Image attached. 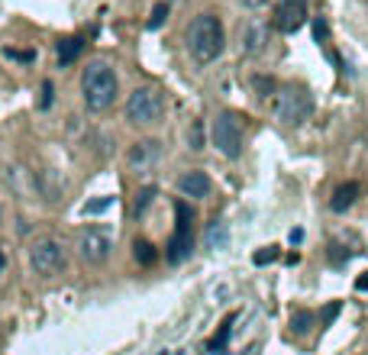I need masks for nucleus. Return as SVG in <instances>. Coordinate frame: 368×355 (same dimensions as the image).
<instances>
[{"mask_svg": "<svg viewBox=\"0 0 368 355\" xmlns=\"http://www.w3.org/2000/svg\"><path fill=\"white\" fill-rule=\"evenodd\" d=\"M113 200L110 197H100V200H91V204H85V213H104L107 207H110Z\"/></svg>", "mask_w": 368, "mask_h": 355, "instance_id": "obj_26", "label": "nucleus"}, {"mask_svg": "<svg viewBox=\"0 0 368 355\" xmlns=\"http://www.w3.org/2000/svg\"><path fill=\"white\" fill-rule=\"evenodd\" d=\"M255 87L262 91V94H259V97H268V94H272V91H274V81H272V78H255Z\"/></svg>", "mask_w": 368, "mask_h": 355, "instance_id": "obj_27", "label": "nucleus"}, {"mask_svg": "<svg viewBox=\"0 0 368 355\" xmlns=\"http://www.w3.org/2000/svg\"><path fill=\"white\" fill-rule=\"evenodd\" d=\"M155 200V188H142L139 191V200H136V217H142L146 213V207Z\"/></svg>", "mask_w": 368, "mask_h": 355, "instance_id": "obj_21", "label": "nucleus"}, {"mask_svg": "<svg viewBox=\"0 0 368 355\" xmlns=\"http://www.w3.org/2000/svg\"><path fill=\"white\" fill-rule=\"evenodd\" d=\"M314 39L320 42V45H326V42H329V26H326L323 17H316V20H314Z\"/></svg>", "mask_w": 368, "mask_h": 355, "instance_id": "obj_22", "label": "nucleus"}, {"mask_svg": "<svg viewBox=\"0 0 368 355\" xmlns=\"http://www.w3.org/2000/svg\"><path fill=\"white\" fill-rule=\"evenodd\" d=\"M133 255H136L139 265H152V261H155V246L149 239H136L133 242Z\"/></svg>", "mask_w": 368, "mask_h": 355, "instance_id": "obj_17", "label": "nucleus"}, {"mask_svg": "<svg viewBox=\"0 0 368 355\" xmlns=\"http://www.w3.org/2000/svg\"><path fill=\"white\" fill-rule=\"evenodd\" d=\"M52 100H55V87H52V81H43V97H39V110L52 107Z\"/></svg>", "mask_w": 368, "mask_h": 355, "instance_id": "obj_25", "label": "nucleus"}, {"mask_svg": "<svg viewBox=\"0 0 368 355\" xmlns=\"http://www.w3.org/2000/svg\"><path fill=\"white\" fill-rule=\"evenodd\" d=\"M165 116V97L155 87H136L127 100V120L136 126H155Z\"/></svg>", "mask_w": 368, "mask_h": 355, "instance_id": "obj_4", "label": "nucleus"}, {"mask_svg": "<svg viewBox=\"0 0 368 355\" xmlns=\"http://www.w3.org/2000/svg\"><path fill=\"white\" fill-rule=\"evenodd\" d=\"M204 242H207V249H223V246L230 242L226 223H223V219H213V223H210V230H207V236H204Z\"/></svg>", "mask_w": 368, "mask_h": 355, "instance_id": "obj_15", "label": "nucleus"}, {"mask_svg": "<svg viewBox=\"0 0 368 355\" xmlns=\"http://www.w3.org/2000/svg\"><path fill=\"white\" fill-rule=\"evenodd\" d=\"M81 94H85L87 110L94 114H104L110 110L120 94V81H116V72L107 62H91L81 72Z\"/></svg>", "mask_w": 368, "mask_h": 355, "instance_id": "obj_2", "label": "nucleus"}, {"mask_svg": "<svg viewBox=\"0 0 368 355\" xmlns=\"http://www.w3.org/2000/svg\"><path fill=\"white\" fill-rule=\"evenodd\" d=\"M169 20V3H155V7H152V17H149V30H158V26H162V23Z\"/></svg>", "mask_w": 368, "mask_h": 355, "instance_id": "obj_20", "label": "nucleus"}, {"mask_svg": "<svg viewBox=\"0 0 368 355\" xmlns=\"http://www.w3.org/2000/svg\"><path fill=\"white\" fill-rule=\"evenodd\" d=\"M158 155H162V146H158L155 139H142V142H136V146L129 149V168L133 171H149V168H155Z\"/></svg>", "mask_w": 368, "mask_h": 355, "instance_id": "obj_10", "label": "nucleus"}, {"mask_svg": "<svg viewBox=\"0 0 368 355\" xmlns=\"http://www.w3.org/2000/svg\"><path fill=\"white\" fill-rule=\"evenodd\" d=\"M178 191L191 200L210 197V178H207V171H184L178 178Z\"/></svg>", "mask_w": 368, "mask_h": 355, "instance_id": "obj_11", "label": "nucleus"}, {"mask_svg": "<svg viewBox=\"0 0 368 355\" xmlns=\"http://www.w3.org/2000/svg\"><path fill=\"white\" fill-rule=\"evenodd\" d=\"M356 288H358V291H368V275H362V278H358Z\"/></svg>", "mask_w": 368, "mask_h": 355, "instance_id": "obj_30", "label": "nucleus"}, {"mask_svg": "<svg viewBox=\"0 0 368 355\" xmlns=\"http://www.w3.org/2000/svg\"><path fill=\"white\" fill-rule=\"evenodd\" d=\"M7 55H10V58H20V62H32V58H36V52H32V49H26V52H17V49H7Z\"/></svg>", "mask_w": 368, "mask_h": 355, "instance_id": "obj_28", "label": "nucleus"}, {"mask_svg": "<svg viewBox=\"0 0 368 355\" xmlns=\"http://www.w3.org/2000/svg\"><path fill=\"white\" fill-rule=\"evenodd\" d=\"M274 259H278V246H268V249H262V252H255L252 255L255 265H268V261H274Z\"/></svg>", "mask_w": 368, "mask_h": 355, "instance_id": "obj_23", "label": "nucleus"}, {"mask_svg": "<svg viewBox=\"0 0 368 355\" xmlns=\"http://www.w3.org/2000/svg\"><path fill=\"white\" fill-rule=\"evenodd\" d=\"M274 120L284 126H301L314 114V97L307 94L304 87H281L272 100Z\"/></svg>", "mask_w": 368, "mask_h": 355, "instance_id": "obj_3", "label": "nucleus"}, {"mask_svg": "<svg viewBox=\"0 0 368 355\" xmlns=\"http://www.w3.org/2000/svg\"><path fill=\"white\" fill-rule=\"evenodd\" d=\"M81 52H85V39L81 36H68V39L58 42V65H72Z\"/></svg>", "mask_w": 368, "mask_h": 355, "instance_id": "obj_14", "label": "nucleus"}, {"mask_svg": "<svg viewBox=\"0 0 368 355\" xmlns=\"http://www.w3.org/2000/svg\"><path fill=\"white\" fill-rule=\"evenodd\" d=\"M310 326H314V314H310V310H294V314H291V330H294L297 336L310 333Z\"/></svg>", "mask_w": 368, "mask_h": 355, "instance_id": "obj_18", "label": "nucleus"}, {"mask_svg": "<svg viewBox=\"0 0 368 355\" xmlns=\"http://www.w3.org/2000/svg\"><path fill=\"white\" fill-rule=\"evenodd\" d=\"M110 249H113V239L110 233L100 230V226H87L78 236V255L87 261V265H104L110 259Z\"/></svg>", "mask_w": 368, "mask_h": 355, "instance_id": "obj_8", "label": "nucleus"}, {"mask_svg": "<svg viewBox=\"0 0 368 355\" xmlns=\"http://www.w3.org/2000/svg\"><path fill=\"white\" fill-rule=\"evenodd\" d=\"M232 320H236V316H226V320H223V326H220V333L213 336V339H210V345H207V349H210L213 355H220L223 349H226V343H230V333H232Z\"/></svg>", "mask_w": 368, "mask_h": 355, "instance_id": "obj_16", "label": "nucleus"}, {"mask_svg": "<svg viewBox=\"0 0 368 355\" xmlns=\"http://www.w3.org/2000/svg\"><path fill=\"white\" fill-rule=\"evenodd\" d=\"M339 307H343V303H339V301L326 303V307H323V314H320V323H323V326H329V323H333V320H336V314H339Z\"/></svg>", "mask_w": 368, "mask_h": 355, "instance_id": "obj_24", "label": "nucleus"}, {"mask_svg": "<svg viewBox=\"0 0 368 355\" xmlns=\"http://www.w3.org/2000/svg\"><path fill=\"white\" fill-rule=\"evenodd\" d=\"M242 7H246V10H262L265 3H268V0H239Z\"/></svg>", "mask_w": 368, "mask_h": 355, "instance_id": "obj_29", "label": "nucleus"}, {"mask_svg": "<svg viewBox=\"0 0 368 355\" xmlns=\"http://www.w3.org/2000/svg\"><path fill=\"white\" fill-rule=\"evenodd\" d=\"M226 49V32H223L220 17L213 13H197L188 26V52L197 65L217 62Z\"/></svg>", "mask_w": 368, "mask_h": 355, "instance_id": "obj_1", "label": "nucleus"}, {"mask_svg": "<svg viewBox=\"0 0 368 355\" xmlns=\"http://www.w3.org/2000/svg\"><path fill=\"white\" fill-rule=\"evenodd\" d=\"M3 265H7V255H3V249H0V272H3Z\"/></svg>", "mask_w": 368, "mask_h": 355, "instance_id": "obj_31", "label": "nucleus"}, {"mask_svg": "<svg viewBox=\"0 0 368 355\" xmlns=\"http://www.w3.org/2000/svg\"><path fill=\"white\" fill-rule=\"evenodd\" d=\"M265 42H268V26L259 20H249L246 23V30H242V52L246 55H259L265 49Z\"/></svg>", "mask_w": 368, "mask_h": 355, "instance_id": "obj_12", "label": "nucleus"}, {"mask_svg": "<svg viewBox=\"0 0 368 355\" xmlns=\"http://www.w3.org/2000/svg\"><path fill=\"white\" fill-rule=\"evenodd\" d=\"M242 136H246V123H242L239 114L223 110V114L213 120V146H217V152H220V155L239 158Z\"/></svg>", "mask_w": 368, "mask_h": 355, "instance_id": "obj_5", "label": "nucleus"}, {"mask_svg": "<svg viewBox=\"0 0 368 355\" xmlns=\"http://www.w3.org/2000/svg\"><path fill=\"white\" fill-rule=\"evenodd\" d=\"M188 146L194 149V152H200V149H204V123H200V120H194V123H191V129H188Z\"/></svg>", "mask_w": 368, "mask_h": 355, "instance_id": "obj_19", "label": "nucleus"}, {"mask_svg": "<svg viewBox=\"0 0 368 355\" xmlns=\"http://www.w3.org/2000/svg\"><path fill=\"white\" fill-rule=\"evenodd\" d=\"M307 23V0H281L274 7L272 26L278 32H297Z\"/></svg>", "mask_w": 368, "mask_h": 355, "instance_id": "obj_9", "label": "nucleus"}, {"mask_svg": "<svg viewBox=\"0 0 368 355\" xmlns=\"http://www.w3.org/2000/svg\"><path fill=\"white\" fill-rule=\"evenodd\" d=\"M358 197H362V184H358V181H346V184H339V188L333 191V197H329V210L346 213Z\"/></svg>", "mask_w": 368, "mask_h": 355, "instance_id": "obj_13", "label": "nucleus"}, {"mask_svg": "<svg viewBox=\"0 0 368 355\" xmlns=\"http://www.w3.org/2000/svg\"><path fill=\"white\" fill-rule=\"evenodd\" d=\"M175 217H178V226H175V233H171V242H169V261L171 265H181V261L191 255V249H194V210L184 204V200H178L175 204Z\"/></svg>", "mask_w": 368, "mask_h": 355, "instance_id": "obj_7", "label": "nucleus"}, {"mask_svg": "<svg viewBox=\"0 0 368 355\" xmlns=\"http://www.w3.org/2000/svg\"><path fill=\"white\" fill-rule=\"evenodd\" d=\"M30 261H32V268L39 275H58L65 272V265H68V255H65L62 249V242L52 239V236H39V239H32L30 246Z\"/></svg>", "mask_w": 368, "mask_h": 355, "instance_id": "obj_6", "label": "nucleus"}]
</instances>
